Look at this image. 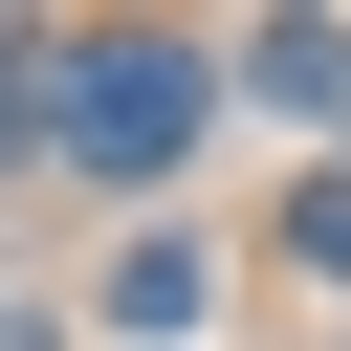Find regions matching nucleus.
Returning <instances> with one entry per match:
<instances>
[{
	"mask_svg": "<svg viewBox=\"0 0 351 351\" xmlns=\"http://www.w3.org/2000/svg\"><path fill=\"white\" fill-rule=\"evenodd\" d=\"M88 307H110V329H132V351H197V307H219V241H197V219H132V241H110V285H88Z\"/></svg>",
	"mask_w": 351,
	"mask_h": 351,
	"instance_id": "nucleus-2",
	"label": "nucleus"
},
{
	"mask_svg": "<svg viewBox=\"0 0 351 351\" xmlns=\"http://www.w3.org/2000/svg\"><path fill=\"white\" fill-rule=\"evenodd\" d=\"M241 110H307V132H351V22H263V44H241Z\"/></svg>",
	"mask_w": 351,
	"mask_h": 351,
	"instance_id": "nucleus-3",
	"label": "nucleus"
},
{
	"mask_svg": "<svg viewBox=\"0 0 351 351\" xmlns=\"http://www.w3.org/2000/svg\"><path fill=\"white\" fill-rule=\"evenodd\" d=\"M285 263H307V285H351V176H307V197H285Z\"/></svg>",
	"mask_w": 351,
	"mask_h": 351,
	"instance_id": "nucleus-5",
	"label": "nucleus"
},
{
	"mask_svg": "<svg viewBox=\"0 0 351 351\" xmlns=\"http://www.w3.org/2000/svg\"><path fill=\"white\" fill-rule=\"evenodd\" d=\"M0 154H66V22H0Z\"/></svg>",
	"mask_w": 351,
	"mask_h": 351,
	"instance_id": "nucleus-4",
	"label": "nucleus"
},
{
	"mask_svg": "<svg viewBox=\"0 0 351 351\" xmlns=\"http://www.w3.org/2000/svg\"><path fill=\"white\" fill-rule=\"evenodd\" d=\"M219 110H241V44H154V22L66 44V176H176Z\"/></svg>",
	"mask_w": 351,
	"mask_h": 351,
	"instance_id": "nucleus-1",
	"label": "nucleus"
},
{
	"mask_svg": "<svg viewBox=\"0 0 351 351\" xmlns=\"http://www.w3.org/2000/svg\"><path fill=\"white\" fill-rule=\"evenodd\" d=\"M0 351H22V329H0Z\"/></svg>",
	"mask_w": 351,
	"mask_h": 351,
	"instance_id": "nucleus-6",
	"label": "nucleus"
}]
</instances>
